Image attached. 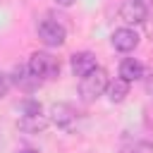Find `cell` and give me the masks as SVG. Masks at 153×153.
<instances>
[{"mask_svg":"<svg viewBox=\"0 0 153 153\" xmlns=\"http://www.w3.org/2000/svg\"><path fill=\"white\" fill-rule=\"evenodd\" d=\"M143 29H146V36L153 41V12H148V17H146V22H143Z\"/></svg>","mask_w":153,"mask_h":153,"instance_id":"obj_15","label":"cell"},{"mask_svg":"<svg viewBox=\"0 0 153 153\" xmlns=\"http://www.w3.org/2000/svg\"><path fill=\"white\" fill-rule=\"evenodd\" d=\"M76 120H79V112H76L69 103H53V105H50V122L57 124L60 129L72 131V129L76 127Z\"/></svg>","mask_w":153,"mask_h":153,"instance_id":"obj_4","label":"cell"},{"mask_svg":"<svg viewBox=\"0 0 153 153\" xmlns=\"http://www.w3.org/2000/svg\"><path fill=\"white\" fill-rule=\"evenodd\" d=\"M98 67V62H96V55L93 53H88V50H79V53H74L72 57H69V69H72V74L74 76H86L88 72H93Z\"/></svg>","mask_w":153,"mask_h":153,"instance_id":"obj_6","label":"cell"},{"mask_svg":"<svg viewBox=\"0 0 153 153\" xmlns=\"http://www.w3.org/2000/svg\"><path fill=\"white\" fill-rule=\"evenodd\" d=\"M112 45H115V50H120V53H131V50L139 45V33H136L134 29H129V26L115 29V33H112Z\"/></svg>","mask_w":153,"mask_h":153,"instance_id":"obj_8","label":"cell"},{"mask_svg":"<svg viewBox=\"0 0 153 153\" xmlns=\"http://www.w3.org/2000/svg\"><path fill=\"white\" fill-rule=\"evenodd\" d=\"M12 88V76L10 74H5V72H0V98L2 96H7V91Z\"/></svg>","mask_w":153,"mask_h":153,"instance_id":"obj_14","label":"cell"},{"mask_svg":"<svg viewBox=\"0 0 153 153\" xmlns=\"http://www.w3.org/2000/svg\"><path fill=\"white\" fill-rule=\"evenodd\" d=\"M12 84H14V86H19V88H22V91H26V93H33L43 81H41L38 76H33V74H31L29 65H17V67L12 69Z\"/></svg>","mask_w":153,"mask_h":153,"instance_id":"obj_7","label":"cell"},{"mask_svg":"<svg viewBox=\"0 0 153 153\" xmlns=\"http://www.w3.org/2000/svg\"><path fill=\"white\" fill-rule=\"evenodd\" d=\"M26 65H29L31 74L38 76L41 81H53V79L60 76V62H57V57H53L48 50H36V53H31V57H29Z\"/></svg>","mask_w":153,"mask_h":153,"instance_id":"obj_2","label":"cell"},{"mask_svg":"<svg viewBox=\"0 0 153 153\" xmlns=\"http://www.w3.org/2000/svg\"><path fill=\"white\" fill-rule=\"evenodd\" d=\"M38 38L48 48H60L67 41V29L55 19H41L38 22Z\"/></svg>","mask_w":153,"mask_h":153,"instance_id":"obj_3","label":"cell"},{"mask_svg":"<svg viewBox=\"0 0 153 153\" xmlns=\"http://www.w3.org/2000/svg\"><path fill=\"white\" fill-rule=\"evenodd\" d=\"M19 153H38V151H36V148H22Z\"/></svg>","mask_w":153,"mask_h":153,"instance_id":"obj_18","label":"cell"},{"mask_svg":"<svg viewBox=\"0 0 153 153\" xmlns=\"http://www.w3.org/2000/svg\"><path fill=\"white\" fill-rule=\"evenodd\" d=\"M19 112L22 115H41L43 112V105L36 100V98H24L19 103Z\"/></svg>","mask_w":153,"mask_h":153,"instance_id":"obj_13","label":"cell"},{"mask_svg":"<svg viewBox=\"0 0 153 153\" xmlns=\"http://www.w3.org/2000/svg\"><path fill=\"white\" fill-rule=\"evenodd\" d=\"M146 86H148V91H153V62H151V67H148V79H146Z\"/></svg>","mask_w":153,"mask_h":153,"instance_id":"obj_16","label":"cell"},{"mask_svg":"<svg viewBox=\"0 0 153 153\" xmlns=\"http://www.w3.org/2000/svg\"><path fill=\"white\" fill-rule=\"evenodd\" d=\"M55 2H57L60 7H69V5H74L76 0H55Z\"/></svg>","mask_w":153,"mask_h":153,"instance_id":"obj_17","label":"cell"},{"mask_svg":"<svg viewBox=\"0 0 153 153\" xmlns=\"http://www.w3.org/2000/svg\"><path fill=\"white\" fill-rule=\"evenodd\" d=\"M148 12H151V7L143 0H124L122 7H120V17L127 24H143Z\"/></svg>","mask_w":153,"mask_h":153,"instance_id":"obj_5","label":"cell"},{"mask_svg":"<svg viewBox=\"0 0 153 153\" xmlns=\"http://www.w3.org/2000/svg\"><path fill=\"white\" fill-rule=\"evenodd\" d=\"M110 79H108V72L103 67H96L93 72H88L86 76H81L79 81V96L84 103H93L96 98H100L108 88Z\"/></svg>","mask_w":153,"mask_h":153,"instance_id":"obj_1","label":"cell"},{"mask_svg":"<svg viewBox=\"0 0 153 153\" xmlns=\"http://www.w3.org/2000/svg\"><path fill=\"white\" fill-rule=\"evenodd\" d=\"M120 153H153V143H148V141H129V143H124L122 146V151Z\"/></svg>","mask_w":153,"mask_h":153,"instance_id":"obj_12","label":"cell"},{"mask_svg":"<svg viewBox=\"0 0 153 153\" xmlns=\"http://www.w3.org/2000/svg\"><path fill=\"white\" fill-rule=\"evenodd\" d=\"M120 76L124 79V81H139V79H143V65L136 60V57H124L122 62H120Z\"/></svg>","mask_w":153,"mask_h":153,"instance_id":"obj_10","label":"cell"},{"mask_svg":"<svg viewBox=\"0 0 153 153\" xmlns=\"http://www.w3.org/2000/svg\"><path fill=\"white\" fill-rule=\"evenodd\" d=\"M48 117L41 112V115H22L19 120H17V127L22 129V131H26V134H41V131H45V127H48Z\"/></svg>","mask_w":153,"mask_h":153,"instance_id":"obj_9","label":"cell"},{"mask_svg":"<svg viewBox=\"0 0 153 153\" xmlns=\"http://www.w3.org/2000/svg\"><path fill=\"white\" fill-rule=\"evenodd\" d=\"M105 93H108V100H110V103H122V100L129 96V81H124L122 76H120V79H112V81L108 84Z\"/></svg>","mask_w":153,"mask_h":153,"instance_id":"obj_11","label":"cell"}]
</instances>
